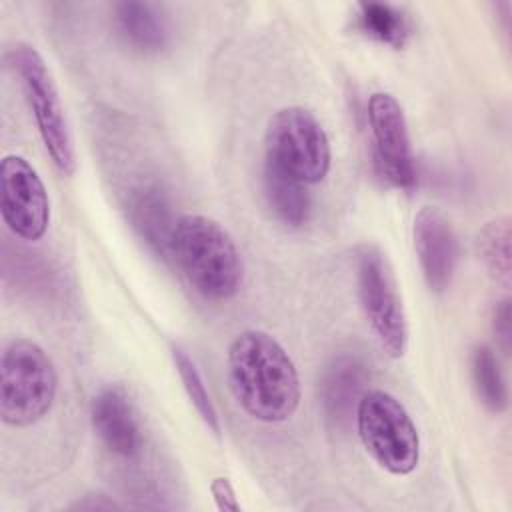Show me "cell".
Listing matches in <instances>:
<instances>
[{"label":"cell","instance_id":"1","mask_svg":"<svg viewBox=\"0 0 512 512\" xmlns=\"http://www.w3.org/2000/svg\"><path fill=\"white\" fill-rule=\"evenodd\" d=\"M228 382L236 402L260 422L288 420L300 404L298 370L284 346L262 330H244L228 346Z\"/></svg>","mask_w":512,"mask_h":512},{"label":"cell","instance_id":"2","mask_svg":"<svg viewBox=\"0 0 512 512\" xmlns=\"http://www.w3.org/2000/svg\"><path fill=\"white\" fill-rule=\"evenodd\" d=\"M172 258L196 292L210 300L232 298L242 284V258L228 230L204 214L176 222Z\"/></svg>","mask_w":512,"mask_h":512},{"label":"cell","instance_id":"3","mask_svg":"<svg viewBox=\"0 0 512 512\" xmlns=\"http://www.w3.org/2000/svg\"><path fill=\"white\" fill-rule=\"evenodd\" d=\"M58 376L50 356L28 338H12L0 362V418L26 428L42 420L56 398Z\"/></svg>","mask_w":512,"mask_h":512},{"label":"cell","instance_id":"4","mask_svg":"<svg viewBox=\"0 0 512 512\" xmlns=\"http://www.w3.org/2000/svg\"><path fill=\"white\" fill-rule=\"evenodd\" d=\"M354 416L358 436L380 468L396 476L416 470L420 436L408 410L396 396L384 390H366Z\"/></svg>","mask_w":512,"mask_h":512},{"label":"cell","instance_id":"5","mask_svg":"<svg viewBox=\"0 0 512 512\" xmlns=\"http://www.w3.org/2000/svg\"><path fill=\"white\" fill-rule=\"evenodd\" d=\"M8 60L14 72L20 76L28 106L34 114L42 144L54 162V166L70 176L76 170V154L72 134L66 122V114L60 102V94L54 76L42 58V54L26 44L16 42L8 50Z\"/></svg>","mask_w":512,"mask_h":512},{"label":"cell","instance_id":"6","mask_svg":"<svg viewBox=\"0 0 512 512\" xmlns=\"http://www.w3.org/2000/svg\"><path fill=\"white\" fill-rule=\"evenodd\" d=\"M266 164L294 176L304 184H318L330 170V140L318 118L302 108L278 110L264 134Z\"/></svg>","mask_w":512,"mask_h":512},{"label":"cell","instance_id":"7","mask_svg":"<svg viewBox=\"0 0 512 512\" xmlns=\"http://www.w3.org/2000/svg\"><path fill=\"white\" fill-rule=\"evenodd\" d=\"M356 286L364 316L384 352L400 358L408 346V322L392 268L380 248L364 244L356 254Z\"/></svg>","mask_w":512,"mask_h":512},{"label":"cell","instance_id":"8","mask_svg":"<svg viewBox=\"0 0 512 512\" xmlns=\"http://www.w3.org/2000/svg\"><path fill=\"white\" fill-rule=\"evenodd\" d=\"M0 214L6 228L22 240H40L48 230V190L24 156L6 154L0 162Z\"/></svg>","mask_w":512,"mask_h":512},{"label":"cell","instance_id":"9","mask_svg":"<svg viewBox=\"0 0 512 512\" xmlns=\"http://www.w3.org/2000/svg\"><path fill=\"white\" fill-rule=\"evenodd\" d=\"M368 124L378 172L398 188L414 186V156L400 102L388 92H374L368 100Z\"/></svg>","mask_w":512,"mask_h":512},{"label":"cell","instance_id":"10","mask_svg":"<svg viewBox=\"0 0 512 512\" xmlns=\"http://www.w3.org/2000/svg\"><path fill=\"white\" fill-rule=\"evenodd\" d=\"M414 248L422 276L432 292H444L454 276L458 242L450 220L434 206H424L414 216Z\"/></svg>","mask_w":512,"mask_h":512},{"label":"cell","instance_id":"11","mask_svg":"<svg viewBox=\"0 0 512 512\" xmlns=\"http://www.w3.org/2000/svg\"><path fill=\"white\" fill-rule=\"evenodd\" d=\"M94 432L116 456L132 458L138 454L142 436L130 396L122 386L102 388L90 404Z\"/></svg>","mask_w":512,"mask_h":512},{"label":"cell","instance_id":"12","mask_svg":"<svg viewBox=\"0 0 512 512\" xmlns=\"http://www.w3.org/2000/svg\"><path fill=\"white\" fill-rule=\"evenodd\" d=\"M126 210L132 228L146 242V246L158 258L170 260L178 218H174L172 204L164 190L156 184L136 186L128 194Z\"/></svg>","mask_w":512,"mask_h":512},{"label":"cell","instance_id":"13","mask_svg":"<svg viewBox=\"0 0 512 512\" xmlns=\"http://www.w3.org/2000/svg\"><path fill=\"white\" fill-rule=\"evenodd\" d=\"M366 380V366L354 354H338L324 368L320 396L324 412L334 424H346L356 414Z\"/></svg>","mask_w":512,"mask_h":512},{"label":"cell","instance_id":"14","mask_svg":"<svg viewBox=\"0 0 512 512\" xmlns=\"http://www.w3.org/2000/svg\"><path fill=\"white\" fill-rule=\"evenodd\" d=\"M118 34L140 52H158L168 44V24L148 2H120L114 6Z\"/></svg>","mask_w":512,"mask_h":512},{"label":"cell","instance_id":"15","mask_svg":"<svg viewBox=\"0 0 512 512\" xmlns=\"http://www.w3.org/2000/svg\"><path fill=\"white\" fill-rule=\"evenodd\" d=\"M264 194L268 206L276 214L280 222L290 228H300L310 218V194L306 190L308 184L296 180L294 176L270 166L264 162Z\"/></svg>","mask_w":512,"mask_h":512},{"label":"cell","instance_id":"16","mask_svg":"<svg viewBox=\"0 0 512 512\" xmlns=\"http://www.w3.org/2000/svg\"><path fill=\"white\" fill-rule=\"evenodd\" d=\"M358 28L368 36L392 48H402L410 36L408 16L394 4L360 2Z\"/></svg>","mask_w":512,"mask_h":512},{"label":"cell","instance_id":"17","mask_svg":"<svg viewBox=\"0 0 512 512\" xmlns=\"http://www.w3.org/2000/svg\"><path fill=\"white\" fill-rule=\"evenodd\" d=\"M472 368V382L480 402L492 410L502 412L508 406V386L504 374L500 370V362L494 350L486 344H480L472 350L470 358Z\"/></svg>","mask_w":512,"mask_h":512},{"label":"cell","instance_id":"18","mask_svg":"<svg viewBox=\"0 0 512 512\" xmlns=\"http://www.w3.org/2000/svg\"><path fill=\"white\" fill-rule=\"evenodd\" d=\"M510 218L500 216L484 224L476 236V252L488 272L502 282L510 284Z\"/></svg>","mask_w":512,"mask_h":512},{"label":"cell","instance_id":"19","mask_svg":"<svg viewBox=\"0 0 512 512\" xmlns=\"http://www.w3.org/2000/svg\"><path fill=\"white\" fill-rule=\"evenodd\" d=\"M172 360H174V366L180 374L182 386H184L192 406L196 408L198 416L208 426V430H212L218 436L220 434V418H218L214 402H212V398L206 390V384H204L202 374L196 368L194 360L180 346H172Z\"/></svg>","mask_w":512,"mask_h":512},{"label":"cell","instance_id":"20","mask_svg":"<svg viewBox=\"0 0 512 512\" xmlns=\"http://www.w3.org/2000/svg\"><path fill=\"white\" fill-rule=\"evenodd\" d=\"M510 300L504 298L496 304L494 308V334H496V340L500 342L502 350L508 352L510 348V340H512V326H510Z\"/></svg>","mask_w":512,"mask_h":512},{"label":"cell","instance_id":"21","mask_svg":"<svg viewBox=\"0 0 512 512\" xmlns=\"http://www.w3.org/2000/svg\"><path fill=\"white\" fill-rule=\"evenodd\" d=\"M210 492H212V498H214L218 510H222V512H238L240 510L236 492H234L232 484L228 482V478H214L210 482Z\"/></svg>","mask_w":512,"mask_h":512},{"label":"cell","instance_id":"22","mask_svg":"<svg viewBox=\"0 0 512 512\" xmlns=\"http://www.w3.org/2000/svg\"><path fill=\"white\" fill-rule=\"evenodd\" d=\"M92 496H88V500H78L76 504H72L70 508L74 510H112V508H118L116 502L112 500H106L104 496L98 494V500H90Z\"/></svg>","mask_w":512,"mask_h":512}]
</instances>
